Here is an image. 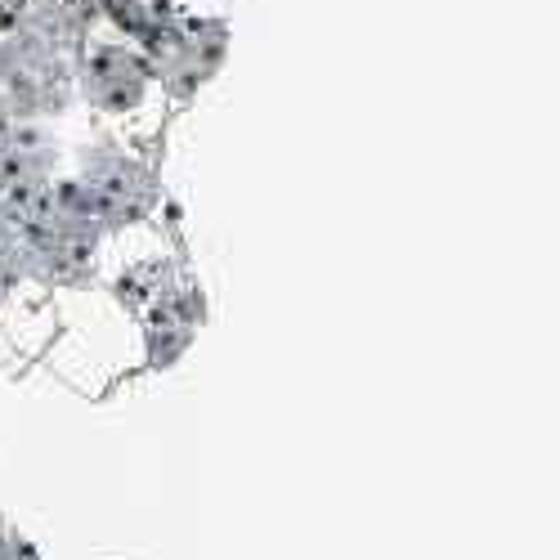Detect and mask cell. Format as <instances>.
Wrapping results in <instances>:
<instances>
[{"instance_id":"6da1fadb","label":"cell","mask_w":560,"mask_h":560,"mask_svg":"<svg viewBox=\"0 0 560 560\" xmlns=\"http://www.w3.org/2000/svg\"><path fill=\"white\" fill-rule=\"evenodd\" d=\"M81 194L90 198V211L104 229H117V224H130L139 220L149 207H153V179L149 171L121 158V153H108V149H95L85 153V166L77 175Z\"/></svg>"},{"instance_id":"7a4b0ae2","label":"cell","mask_w":560,"mask_h":560,"mask_svg":"<svg viewBox=\"0 0 560 560\" xmlns=\"http://www.w3.org/2000/svg\"><path fill=\"white\" fill-rule=\"evenodd\" d=\"M149 81H153V68L144 50H130V45H90L81 59V90L104 113L139 108L149 95Z\"/></svg>"},{"instance_id":"3957f363","label":"cell","mask_w":560,"mask_h":560,"mask_svg":"<svg viewBox=\"0 0 560 560\" xmlns=\"http://www.w3.org/2000/svg\"><path fill=\"white\" fill-rule=\"evenodd\" d=\"M59 166V144L36 121H14L0 144V184H50Z\"/></svg>"},{"instance_id":"277c9868","label":"cell","mask_w":560,"mask_h":560,"mask_svg":"<svg viewBox=\"0 0 560 560\" xmlns=\"http://www.w3.org/2000/svg\"><path fill=\"white\" fill-rule=\"evenodd\" d=\"M23 278V265H19V233L0 220V305L10 301L14 283Z\"/></svg>"},{"instance_id":"5b68a950","label":"cell","mask_w":560,"mask_h":560,"mask_svg":"<svg viewBox=\"0 0 560 560\" xmlns=\"http://www.w3.org/2000/svg\"><path fill=\"white\" fill-rule=\"evenodd\" d=\"M0 560H40V551L14 525H0Z\"/></svg>"},{"instance_id":"8992f818","label":"cell","mask_w":560,"mask_h":560,"mask_svg":"<svg viewBox=\"0 0 560 560\" xmlns=\"http://www.w3.org/2000/svg\"><path fill=\"white\" fill-rule=\"evenodd\" d=\"M32 14V0H0V36H10L27 23Z\"/></svg>"},{"instance_id":"52a82bcc","label":"cell","mask_w":560,"mask_h":560,"mask_svg":"<svg viewBox=\"0 0 560 560\" xmlns=\"http://www.w3.org/2000/svg\"><path fill=\"white\" fill-rule=\"evenodd\" d=\"M14 130V113H10V104L0 100V144H5V135Z\"/></svg>"}]
</instances>
